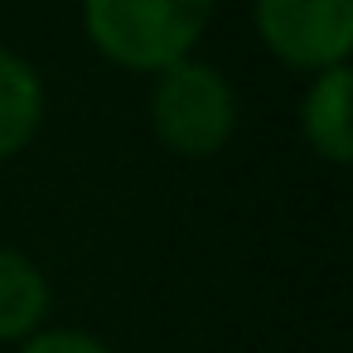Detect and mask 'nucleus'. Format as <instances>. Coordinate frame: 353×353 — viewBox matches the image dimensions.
Instances as JSON below:
<instances>
[{"label": "nucleus", "mask_w": 353, "mask_h": 353, "mask_svg": "<svg viewBox=\"0 0 353 353\" xmlns=\"http://www.w3.org/2000/svg\"><path fill=\"white\" fill-rule=\"evenodd\" d=\"M218 0H83V34L121 73L155 78L189 59Z\"/></svg>", "instance_id": "nucleus-1"}, {"label": "nucleus", "mask_w": 353, "mask_h": 353, "mask_svg": "<svg viewBox=\"0 0 353 353\" xmlns=\"http://www.w3.org/2000/svg\"><path fill=\"white\" fill-rule=\"evenodd\" d=\"M150 136L179 160H213L237 136V88L228 73L199 54L160 68L150 78Z\"/></svg>", "instance_id": "nucleus-2"}, {"label": "nucleus", "mask_w": 353, "mask_h": 353, "mask_svg": "<svg viewBox=\"0 0 353 353\" xmlns=\"http://www.w3.org/2000/svg\"><path fill=\"white\" fill-rule=\"evenodd\" d=\"M252 30L276 63L324 73L353 54V0H252Z\"/></svg>", "instance_id": "nucleus-3"}, {"label": "nucleus", "mask_w": 353, "mask_h": 353, "mask_svg": "<svg viewBox=\"0 0 353 353\" xmlns=\"http://www.w3.org/2000/svg\"><path fill=\"white\" fill-rule=\"evenodd\" d=\"M54 310V285L34 256L0 242V343H25L44 329Z\"/></svg>", "instance_id": "nucleus-5"}, {"label": "nucleus", "mask_w": 353, "mask_h": 353, "mask_svg": "<svg viewBox=\"0 0 353 353\" xmlns=\"http://www.w3.org/2000/svg\"><path fill=\"white\" fill-rule=\"evenodd\" d=\"M15 353H112V343H102L97 334H88V329H39V334H30Z\"/></svg>", "instance_id": "nucleus-7"}, {"label": "nucleus", "mask_w": 353, "mask_h": 353, "mask_svg": "<svg viewBox=\"0 0 353 353\" xmlns=\"http://www.w3.org/2000/svg\"><path fill=\"white\" fill-rule=\"evenodd\" d=\"M295 126L314 160H324L334 170L353 165V73H348V63L310 73Z\"/></svg>", "instance_id": "nucleus-4"}, {"label": "nucleus", "mask_w": 353, "mask_h": 353, "mask_svg": "<svg viewBox=\"0 0 353 353\" xmlns=\"http://www.w3.org/2000/svg\"><path fill=\"white\" fill-rule=\"evenodd\" d=\"M44 126V78L39 68L0 44V165L30 150Z\"/></svg>", "instance_id": "nucleus-6"}]
</instances>
